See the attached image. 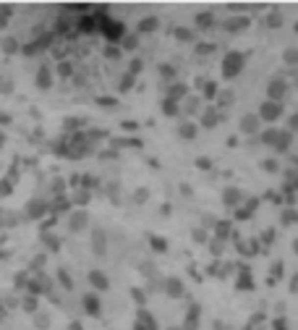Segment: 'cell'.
<instances>
[{
	"label": "cell",
	"mask_w": 298,
	"mask_h": 330,
	"mask_svg": "<svg viewBox=\"0 0 298 330\" xmlns=\"http://www.w3.org/2000/svg\"><path fill=\"white\" fill-rule=\"evenodd\" d=\"M243 66H246V55L238 50H230V52H225V58H223V76L225 79H235L241 71H243Z\"/></svg>",
	"instance_id": "cell-1"
},
{
	"label": "cell",
	"mask_w": 298,
	"mask_h": 330,
	"mask_svg": "<svg viewBox=\"0 0 298 330\" xmlns=\"http://www.w3.org/2000/svg\"><path fill=\"white\" fill-rule=\"evenodd\" d=\"M220 121H223L220 110H217L215 105H209V107H202V113H199V124H196V126H202V128H215Z\"/></svg>",
	"instance_id": "cell-7"
},
{
	"label": "cell",
	"mask_w": 298,
	"mask_h": 330,
	"mask_svg": "<svg viewBox=\"0 0 298 330\" xmlns=\"http://www.w3.org/2000/svg\"><path fill=\"white\" fill-rule=\"evenodd\" d=\"M256 199H249V202L246 204H238V207H235V218H238V220H249L251 218V215H254V210H256Z\"/></svg>",
	"instance_id": "cell-20"
},
{
	"label": "cell",
	"mask_w": 298,
	"mask_h": 330,
	"mask_svg": "<svg viewBox=\"0 0 298 330\" xmlns=\"http://www.w3.org/2000/svg\"><path fill=\"white\" fill-rule=\"evenodd\" d=\"M3 50L5 52H16L19 50V45H16V40H13V37H8V40L3 42Z\"/></svg>",
	"instance_id": "cell-47"
},
{
	"label": "cell",
	"mask_w": 298,
	"mask_h": 330,
	"mask_svg": "<svg viewBox=\"0 0 298 330\" xmlns=\"http://www.w3.org/2000/svg\"><path fill=\"white\" fill-rule=\"evenodd\" d=\"M81 306H84V312H87V314H92V317H97V314L102 312V304H99V296L97 294H84Z\"/></svg>",
	"instance_id": "cell-15"
},
{
	"label": "cell",
	"mask_w": 298,
	"mask_h": 330,
	"mask_svg": "<svg viewBox=\"0 0 298 330\" xmlns=\"http://www.w3.org/2000/svg\"><path fill=\"white\" fill-rule=\"evenodd\" d=\"M212 228H215V239H233V223H230V220H215V226H212Z\"/></svg>",
	"instance_id": "cell-17"
},
{
	"label": "cell",
	"mask_w": 298,
	"mask_h": 330,
	"mask_svg": "<svg viewBox=\"0 0 298 330\" xmlns=\"http://www.w3.org/2000/svg\"><path fill=\"white\" fill-rule=\"evenodd\" d=\"M89 228V212L87 210H73L68 215V231L71 233H84Z\"/></svg>",
	"instance_id": "cell-5"
},
{
	"label": "cell",
	"mask_w": 298,
	"mask_h": 330,
	"mask_svg": "<svg viewBox=\"0 0 298 330\" xmlns=\"http://www.w3.org/2000/svg\"><path fill=\"white\" fill-rule=\"evenodd\" d=\"M147 199H149V189H147V186L134 189V194H131V202H134V204H144Z\"/></svg>",
	"instance_id": "cell-29"
},
{
	"label": "cell",
	"mask_w": 298,
	"mask_h": 330,
	"mask_svg": "<svg viewBox=\"0 0 298 330\" xmlns=\"http://www.w3.org/2000/svg\"><path fill=\"white\" fill-rule=\"evenodd\" d=\"M141 68H144V60H141V58H134L131 63H128V71H126V74L136 79V74H141Z\"/></svg>",
	"instance_id": "cell-36"
},
{
	"label": "cell",
	"mask_w": 298,
	"mask_h": 330,
	"mask_svg": "<svg viewBox=\"0 0 298 330\" xmlns=\"http://www.w3.org/2000/svg\"><path fill=\"white\" fill-rule=\"evenodd\" d=\"M71 330H81V325H79V322H73V325H71Z\"/></svg>",
	"instance_id": "cell-57"
},
{
	"label": "cell",
	"mask_w": 298,
	"mask_h": 330,
	"mask_svg": "<svg viewBox=\"0 0 298 330\" xmlns=\"http://www.w3.org/2000/svg\"><path fill=\"white\" fill-rule=\"evenodd\" d=\"M196 168H202V171H212L215 163H212L209 157H196Z\"/></svg>",
	"instance_id": "cell-43"
},
{
	"label": "cell",
	"mask_w": 298,
	"mask_h": 330,
	"mask_svg": "<svg viewBox=\"0 0 298 330\" xmlns=\"http://www.w3.org/2000/svg\"><path fill=\"white\" fill-rule=\"evenodd\" d=\"M262 168L267 173H280V163L275 157H267V160H262Z\"/></svg>",
	"instance_id": "cell-37"
},
{
	"label": "cell",
	"mask_w": 298,
	"mask_h": 330,
	"mask_svg": "<svg viewBox=\"0 0 298 330\" xmlns=\"http://www.w3.org/2000/svg\"><path fill=\"white\" fill-rule=\"evenodd\" d=\"M162 291H165L170 299H181L183 294H186V288H183V280L175 278V275H173V278H162Z\"/></svg>",
	"instance_id": "cell-9"
},
{
	"label": "cell",
	"mask_w": 298,
	"mask_h": 330,
	"mask_svg": "<svg viewBox=\"0 0 298 330\" xmlns=\"http://www.w3.org/2000/svg\"><path fill=\"white\" fill-rule=\"evenodd\" d=\"M8 191H11V186L5 181H0V194H8Z\"/></svg>",
	"instance_id": "cell-54"
},
{
	"label": "cell",
	"mask_w": 298,
	"mask_h": 330,
	"mask_svg": "<svg viewBox=\"0 0 298 330\" xmlns=\"http://www.w3.org/2000/svg\"><path fill=\"white\" fill-rule=\"evenodd\" d=\"M173 37H175L178 42H194V40H196V32H194L191 26H175V29H173Z\"/></svg>",
	"instance_id": "cell-21"
},
{
	"label": "cell",
	"mask_w": 298,
	"mask_h": 330,
	"mask_svg": "<svg viewBox=\"0 0 298 330\" xmlns=\"http://www.w3.org/2000/svg\"><path fill=\"white\" fill-rule=\"evenodd\" d=\"M233 100H235V97H233V92H230V89H220V92H217V97H215V102H217L215 107H230V105H233Z\"/></svg>",
	"instance_id": "cell-26"
},
{
	"label": "cell",
	"mask_w": 298,
	"mask_h": 330,
	"mask_svg": "<svg viewBox=\"0 0 298 330\" xmlns=\"http://www.w3.org/2000/svg\"><path fill=\"white\" fill-rule=\"evenodd\" d=\"M217 92H220L217 81H204V84H202V100H215Z\"/></svg>",
	"instance_id": "cell-27"
},
{
	"label": "cell",
	"mask_w": 298,
	"mask_h": 330,
	"mask_svg": "<svg viewBox=\"0 0 298 330\" xmlns=\"http://www.w3.org/2000/svg\"><path fill=\"white\" fill-rule=\"evenodd\" d=\"M58 280H60V286H63V288H73V278L68 275L66 267H58Z\"/></svg>",
	"instance_id": "cell-32"
},
{
	"label": "cell",
	"mask_w": 298,
	"mask_h": 330,
	"mask_svg": "<svg viewBox=\"0 0 298 330\" xmlns=\"http://www.w3.org/2000/svg\"><path fill=\"white\" fill-rule=\"evenodd\" d=\"M136 29H139V34H152L160 29V19L157 16H144L139 24H136Z\"/></svg>",
	"instance_id": "cell-18"
},
{
	"label": "cell",
	"mask_w": 298,
	"mask_h": 330,
	"mask_svg": "<svg viewBox=\"0 0 298 330\" xmlns=\"http://www.w3.org/2000/svg\"><path fill=\"white\" fill-rule=\"evenodd\" d=\"M267 26H270V29H280L282 26V16H280V13H270V16H267Z\"/></svg>",
	"instance_id": "cell-40"
},
{
	"label": "cell",
	"mask_w": 298,
	"mask_h": 330,
	"mask_svg": "<svg viewBox=\"0 0 298 330\" xmlns=\"http://www.w3.org/2000/svg\"><path fill=\"white\" fill-rule=\"evenodd\" d=\"M262 241H264V244H272V241H275V228H267V231L262 233Z\"/></svg>",
	"instance_id": "cell-50"
},
{
	"label": "cell",
	"mask_w": 298,
	"mask_h": 330,
	"mask_svg": "<svg viewBox=\"0 0 298 330\" xmlns=\"http://www.w3.org/2000/svg\"><path fill=\"white\" fill-rule=\"evenodd\" d=\"M215 24H217V21H215V13L202 11V13H196V16H194V26H191V29H194V32H196V29H199V32H209Z\"/></svg>",
	"instance_id": "cell-11"
},
{
	"label": "cell",
	"mask_w": 298,
	"mask_h": 330,
	"mask_svg": "<svg viewBox=\"0 0 298 330\" xmlns=\"http://www.w3.org/2000/svg\"><path fill=\"white\" fill-rule=\"evenodd\" d=\"M131 87H134V76L123 74V76H120V84H118V92H128Z\"/></svg>",
	"instance_id": "cell-39"
},
{
	"label": "cell",
	"mask_w": 298,
	"mask_h": 330,
	"mask_svg": "<svg viewBox=\"0 0 298 330\" xmlns=\"http://www.w3.org/2000/svg\"><path fill=\"white\" fill-rule=\"evenodd\" d=\"M238 128H241V134H246V136H256L262 131V121L256 118V113H243L241 121H238Z\"/></svg>",
	"instance_id": "cell-6"
},
{
	"label": "cell",
	"mask_w": 298,
	"mask_h": 330,
	"mask_svg": "<svg viewBox=\"0 0 298 330\" xmlns=\"http://www.w3.org/2000/svg\"><path fill=\"white\" fill-rule=\"evenodd\" d=\"M21 306H24V312L34 314V312H37V306H40V304H37V296L32 294V296H24V302H21Z\"/></svg>",
	"instance_id": "cell-33"
},
{
	"label": "cell",
	"mask_w": 298,
	"mask_h": 330,
	"mask_svg": "<svg viewBox=\"0 0 298 330\" xmlns=\"http://www.w3.org/2000/svg\"><path fill=\"white\" fill-rule=\"evenodd\" d=\"M217 48H215V45H196V52H199V55H209V52H215Z\"/></svg>",
	"instance_id": "cell-46"
},
{
	"label": "cell",
	"mask_w": 298,
	"mask_h": 330,
	"mask_svg": "<svg viewBox=\"0 0 298 330\" xmlns=\"http://www.w3.org/2000/svg\"><path fill=\"white\" fill-rule=\"evenodd\" d=\"M191 239H194L196 244H207L209 241V231H207V228H202V226H196L194 231H191Z\"/></svg>",
	"instance_id": "cell-30"
},
{
	"label": "cell",
	"mask_w": 298,
	"mask_h": 330,
	"mask_svg": "<svg viewBox=\"0 0 298 330\" xmlns=\"http://www.w3.org/2000/svg\"><path fill=\"white\" fill-rule=\"evenodd\" d=\"M215 215H204V220H202V228H212V226H215Z\"/></svg>",
	"instance_id": "cell-52"
},
{
	"label": "cell",
	"mask_w": 298,
	"mask_h": 330,
	"mask_svg": "<svg viewBox=\"0 0 298 330\" xmlns=\"http://www.w3.org/2000/svg\"><path fill=\"white\" fill-rule=\"evenodd\" d=\"M105 58L118 60V58H120V48H108V50H105Z\"/></svg>",
	"instance_id": "cell-49"
},
{
	"label": "cell",
	"mask_w": 298,
	"mask_h": 330,
	"mask_svg": "<svg viewBox=\"0 0 298 330\" xmlns=\"http://www.w3.org/2000/svg\"><path fill=\"white\" fill-rule=\"evenodd\" d=\"M282 63H285L288 68H296L298 66V48H296V45H290V48L282 50Z\"/></svg>",
	"instance_id": "cell-23"
},
{
	"label": "cell",
	"mask_w": 298,
	"mask_h": 330,
	"mask_svg": "<svg viewBox=\"0 0 298 330\" xmlns=\"http://www.w3.org/2000/svg\"><path fill=\"white\" fill-rule=\"evenodd\" d=\"M167 330H183V328H167Z\"/></svg>",
	"instance_id": "cell-58"
},
{
	"label": "cell",
	"mask_w": 298,
	"mask_h": 330,
	"mask_svg": "<svg viewBox=\"0 0 298 330\" xmlns=\"http://www.w3.org/2000/svg\"><path fill=\"white\" fill-rule=\"evenodd\" d=\"M92 241H94V254L102 257L105 254V233L102 231H94V239H92Z\"/></svg>",
	"instance_id": "cell-31"
},
{
	"label": "cell",
	"mask_w": 298,
	"mask_h": 330,
	"mask_svg": "<svg viewBox=\"0 0 298 330\" xmlns=\"http://www.w3.org/2000/svg\"><path fill=\"white\" fill-rule=\"evenodd\" d=\"M3 147H5V134L0 131V150H3Z\"/></svg>",
	"instance_id": "cell-56"
},
{
	"label": "cell",
	"mask_w": 298,
	"mask_h": 330,
	"mask_svg": "<svg viewBox=\"0 0 298 330\" xmlns=\"http://www.w3.org/2000/svg\"><path fill=\"white\" fill-rule=\"evenodd\" d=\"M282 116H285V105L272 102V100H264V102L259 105V113H256V118L262 121V124H277Z\"/></svg>",
	"instance_id": "cell-2"
},
{
	"label": "cell",
	"mask_w": 298,
	"mask_h": 330,
	"mask_svg": "<svg viewBox=\"0 0 298 330\" xmlns=\"http://www.w3.org/2000/svg\"><path fill=\"white\" fill-rule=\"evenodd\" d=\"M249 24H251L249 19H243V16H235V19H230V21H225V32H230V34H238V32H243V29H249Z\"/></svg>",
	"instance_id": "cell-19"
},
{
	"label": "cell",
	"mask_w": 298,
	"mask_h": 330,
	"mask_svg": "<svg viewBox=\"0 0 298 330\" xmlns=\"http://www.w3.org/2000/svg\"><path fill=\"white\" fill-rule=\"evenodd\" d=\"M3 257H5V254H3V252H0V259H3Z\"/></svg>",
	"instance_id": "cell-59"
},
{
	"label": "cell",
	"mask_w": 298,
	"mask_h": 330,
	"mask_svg": "<svg viewBox=\"0 0 298 330\" xmlns=\"http://www.w3.org/2000/svg\"><path fill=\"white\" fill-rule=\"evenodd\" d=\"M162 116H167V118H178L181 116V105L175 102V100H162Z\"/></svg>",
	"instance_id": "cell-25"
},
{
	"label": "cell",
	"mask_w": 298,
	"mask_h": 330,
	"mask_svg": "<svg viewBox=\"0 0 298 330\" xmlns=\"http://www.w3.org/2000/svg\"><path fill=\"white\" fill-rule=\"evenodd\" d=\"M131 296L136 299V304H139V306H144V304H147V294H144L141 288H134V291H131Z\"/></svg>",
	"instance_id": "cell-44"
},
{
	"label": "cell",
	"mask_w": 298,
	"mask_h": 330,
	"mask_svg": "<svg viewBox=\"0 0 298 330\" xmlns=\"http://www.w3.org/2000/svg\"><path fill=\"white\" fill-rule=\"evenodd\" d=\"M207 244H209V252H212L215 257L223 254V249H225V241H223V239H209Z\"/></svg>",
	"instance_id": "cell-35"
},
{
	"label": "cell",
	"mask_w": 298,
	"mask_h": 330,
	"mask_svg": "<svg viewBox=\"0 0 298 330\" xmlns=\"http://www.w3.org/2000/svg\"><path fill=\"white\" fill-rule=\"evenodd\" d=\"M181 116H199V113H202V97H196V95H186L181 100Z\"/></svg>",
	"instance_id": "cell-8"
},
{
	"label": "cell",
	"mask_w": 298,
	"mask_h": 330,
	"mask_svg": "<svg viewBox=\"0 0 298 330\" xmlns=\"http://www.w3.org/2000/svg\"><path fill=\"white\" fill-rule=\"evenodd\" d=\"M136 45H139V42H136V37H128V40L123 42V50H134Z\"/></svg>",
	"instance_id": "cell-53"
},
{
	"label": "cell",
	"mask_w": 298,
	"mask_h": 330,
	"mask_svg": "<svg viewBox=\"0 0 298 330\" xmlns=\"http://www.w3.org/2000/svg\"><path fill=\"white\" fill-rule=\"evenodd\" d=\"M47 210V204L42 202V199H32V202L26 204V218H32V220H37L40 215Z\"/></svg>",
	"instance_id": "cell-22"
},
{
	"label": "cell",
	"mask_w": 298,
	"mask_h": 330,
	"mask_svg": "<svg viewBox=\"0 0 298 330\" xmlns=\"http://www.w3.org/2000/svg\"><path fill=\"white\" fill-rule=\"evenodd\" d=\"M149 244H152V249H157V252H165L167 249V244L162 241V236H149Z\"/></svg>",
	"instance_id": "cell-41"
},
{
	"label": "cell",
	"mask_w": 298,
	"mask_h": 330,
	"mask_svg": "<svg viewBox=\"0 0 298 330\" xmlns=\"http://www.w3.org/2000/svg\"><path fill=\"white\" fill-rule=\"evenodd\" d=\"M288 81L285 76H272L270 84H267V100H272V102H282V100L288 97Z\"/></svg>",
	"instance_id": "cell-3"
},
{
	"label": "cell",
	"mask_w": 298,
	"mask_h": 330,
	"mask_svg": "<svg viewBox=\"0 0 298 330\" xmlns=\"http://www.w3.org/2000/svg\"><path fill=\"white\" fill-rule=\"evenodd\" d=\"M293 147V134L285 131V128H275V136L270 142V150H275L277 155H285V152Z\"/></svg>",
	"instance_id": "cell-4"
},
{
	"label": "cell",
	"mask_w": 298,
	"mask_h": 330,
	"mask_svg": "<svg viewBox=\"0 0 298 330\" xmlns=\"http://www.w3.org/2000/svg\"><path fill=\"white\" fill-rule=\"evenodd\" d=\"M71 71H73L71 63H60V66H58V74H60V76H71Z\"/></svg>",
	"instance_id": "cell-51"
},
{
	"label": "cell",
	"mask_w": 298,
	"mask_h": 330,
	"mask_svg": "<svg viewBox=\"0 0 298 330\" xmlns=\"http://www.w3.org/2000/svg\"><path fill=\"white\" fill-rule=\"evenodd\" d=\"M87 280H89V286L94 288V291H108L110 288V278L102 270H89Z\"/></svg>",
	"instance_id": "cell-12"
},
{
	"label": "cell",
	"mask_w": 298,
	"mask_h": 330,
	"mask_svg": "<svg viewBox=\"0 0 298 330\" xmlns=\"http://www.w3.org/2000/svg\"><path fill=\"white\" fill-rule=\"evenodd\" d=\"M223 204L230 207V210H235L238 204H243V191L238 186H225L223 189Z\"/></svg>",
	"instance_id": "cell-10"
},
{
	"label": "cell",
	"mask_w": 298,
	"mask_h": 330,
	"mask_svg": "<svg viewBox=\"0 0 298 330\" xmlns=\"http://www.w3.org/2000/svg\"><path fill=\"white\" fill-rule=\"evenodd\" d=\"M11 13H13V8H11V5H0V29H5V26H8Z\"/></svg>",
	"instance_id": "cell-34"
},
{
	"label": "cell",
	"mask_w": 298,
	"mask_h": 330,
	"mask_svg": "<svg viewBox=\"0 0 298 330\" xmlns=\"http://www.w3.org/2000/svg\"><path fill=\"white\" fill-rule=\"evenodd\" d=\"M296 220H298V212L293 210V207H285V210L280 212V223L282 226H293Z\"/></svg>",
	"instance_id": "cell-28"
},
{
	"label": "cell",
	"mask_w": 298,
	"mask_h": 330,
	"mask_svg": "<svg viewBox=\"0 0 298 330\" xmlns=\"http://www.w3.org/2000/svg\"><path fill=\"white\" fill-rule=\"evenodd\" d=\"M272 330H288V320L285 317H277L272 322Z\"/></svg>",
	"instance_id": "cell-48"
},
{
	"label": "cell",
	"mask_w": 298,
	"mask_h": 330,
	"mask_svg": "<svg viewBox=\"0 0 298 330\" xmlns=\"http://www.w3.org/2000/svg\"><path fill=\"white\" fill-rule=\"evenodd\" d=\"M52 79H55V76H52V68H50V66H40V68H37L34 84H37L40 89H50V87H52Z\"/></svg>",
	"instance_id": "cell-13"
},
{
	"label": "cell",
	"mask_w": 298,
	"mask_h": 330,
	"mask_svg": "<svg viewBox=\"0 0 298 330\" xmlns=\"http://www.w3.org/2000/svg\"><path fill=\"white\" fill-rule=\"evenodd\" d=\"M181 191H183L186 197H191V186H188V183H183V186H181Z\"/></svg>",
	"instance_id": "cell-55"
},
{
	"label": "cell",
	"mask_w": 298,
	"mask_h": 330,
	"mask_svg": "<svg viewBox=\"0 0 298 330\" xmlns=\"http://www.w3.org/2000/svg\"><path fill=\"white\" fill-rule=\"evenodd\" d=\"M188 95V84H183V81H170L167 84V100H175V102H181L183 97Z\"/></svg>",
	"instance_id": "cell-16"
},
{
	"label": "cell",
	"mask_w": 298,
	"mask_h": 330,
	"mask_svg": "<svg viewBox=\"0 0 298 330\" xmlns=\"http://www.w3.org/2000/svg\"><path fill=\"white\" fill-rule=\"evenodd\" d=\"M178 136L183 142H194L199 136V126L194 124V121H181L178 124Z\"/></svg>",
	"instance_id": "cell-14"
},
{
	"label": "cell",
	"mask_w": 298,
	"mask_h": 330,
	"mask_svg": "<svg viewBox=\"0 0 298 330\" xmlns=\"http://www.w3.org/2000/svg\"><path fill=\"white\" fill-rule=\"evenodd\" d=\"M238 288H251V275H249L246 267H243V275L238 278Z\"/></svg>",
	"instance_id": "cell-45"
},
{
	"label": "cell",
	"mask_w": 298,
	"mask_h": 330,
	"mask_svg": "<svg viewBox=\"0 0 298 330\" xmlns=\"http://www.w3.org/2000/svg\"><path fill=\"white\" fill-rule=\"evenodd\" d=\"M34 325L40 328V330L50 328V317H47V314H42V312H34Z\"/></svg>",
	"instance_id": "cell-38"
},
{
	"label": "cell",
	"mask_w": 298,
	"mask_h": 330,
	"mask_svg": "<svg viewBox=\"0 0 298 330\" xmlns=\"http://www.w3.org/2000/svg\"><path fill=\"white\" fill-rule=\"evenodd\" d=\"M157 74H160V79H162V81H167V84H170V81H175V66H173V63H167V60H165V63H160V66H157Z\"/></svg>",
	"instance_id": "cell-24"
},
{
	"label": "cell",
	"mask_w": 298,
	"mask_h": 330,
	"mask_svg": "<svg viewBox=\"0 0 298 330\" xmlns=\"http://www.w3.org/2000/svg\"><path fill=\"white\" fill-rule=\"evenodd\" d=\"M45 244H47V247H50V252H58L60 249V239H58V236H45Z\"/></svg>",
	"instance_id": "cell-42"
}]
</instances>
